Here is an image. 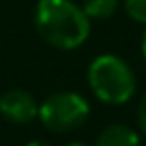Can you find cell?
I'll list each match as a JSON object with an SVG mask.
<instances>
[{"label": "cell", "instance_id": "cell-2", "mask_svg": "<svg viewBox=\"0 0 146 146\" xmlns=\"http://www.w3.org/2000/svg\"><path fill=\"white\" fill-rule=\"evenodd\" d=\"M92 94L110 106H122L136 94V74L132 66L116 54L96 56L86 72Z\"/></svg>", "mask_w": 146, "mask_h": 146}, {"label": "cell", "instance_id": "cell-5", "mask_svg": "<svg viewBox=\"0 0 146 146\" xmlns=\"http://www.w3.org/2000/svg\"><path fill=\"white\" fill-rule=\"evenodd\" d=\"M94 146H140V134L128 124H108L96 136Z\"/></svg>", "mask_w": 146, "mask_h": 146}, {"label": "cell", "instance_id": "cell-10", "mask_svg": "<svg viewBox=\"0 0 146 146\" xmlns=\"http://www.w3.org/2000/svg\"><path fill=\"white\" fill-rule=\"evenodd\" d=\"M26 146H50V142H46V140H30Z\"/></svg>", "mask_w": 146, "mask_h": 146}, {"label": "cell", "instance_id": "cell-9", "mask_svg": "<svg viewBox=\"0 0 146 146\" xmlns=\"http://www.w3.org/2000/svg\"><path fill=\"white\" fill-rule=\"evenodd\" d=\"M140 50H142V56L146 60V26H144V32H142V42H140Z\"/></svg>", "mask_w": 146, "mask_h": 146}, {"label": "cell", "instance_id": "cell-1", "mask_svg": "<svg viewBox=\"0 0 146 146\" xmlns=\"http://www.w3.org/2000/svg\"><path fill=\"white\" fill-rule=\"evenodd\" d=\"M90 18L72 0H38L34 26L40 38L58 50H76L90 36Z\"/></svg>", "mask_w": 146, "mask_h": 146}, {"label": "cell", "instance_id": "cell-11", "mask_svg": "<svg viewBox=\"0 0 146 146\" xmlns=\"http://www.w3.org/2000/svg\"><path fill=\"white\" fill-rule=\"evenodd\" d=\"M64 146H88V144H84V142H68Z\"/></svg>", "mask_w": 146, "mask_h": 146}, {"label": "cell", "instance_id": "cell-7", "mask_svg": "<svg viewBox=\"0 0 146 146\" xmlns=\"http://www.w3.org/2000/svg\"><path fill=\"white\" fill-rule=\"evenodd\" d=\"M122 6L130 20L146 26V0H124Z\"/></svg>", "mask_w": 146, "mask_h": 146}, {"label": "cell", "instance_id": "cell-8", "mask_svg": "<svg viewBox=\"0 0 146 146\" xmlns=\"http://www.w3.org/2000/svg\"><path fill=\"white\" fill-rule=\"evenodd\" d=\"M136 122H138L140 132L146 136V90L140 96V102H138V108H136Z\"/></svg>", "mask_w": 146, "mask_h": 146}, {"label": "cell", "instance_id": "cell-6", "mask_svg": "<svg viewBox=\"0 0 146 146\" xmlns=\"http://www.w3.org/2000/svg\"><path fill=\"white\" fill-rule=\"evenodd\" d=\"M120 0H84L82 10L90 20H106L116 14Z\"/></svg>", "mask_w": 146, "mask_h": 146}, {"label": "cell", "instance_id": "cell-4", "mask_svg": "<svg viewBox=\"0 0 146 146\" xmlns=\"http://www.w3.org/2000/svg\"><path fill=\"white\" fill-rule=\"evenodd\" d=\"M0 116L10 124H30L38 118V102L24 88H10L0 94Z\"/></svg>", "mask_w": 146, "mask_h": 146}, {"label": "cell", "instance_id": "cell-3", "mask_svg": "<svg viewBox=\"0 0 146 146\" xmlns=\"http://www.w3.org/2000/svg\"><path fill=\"white\" fill-rule=\"evenodd\" d=\"M90 116L88 100L72 90H62L46 96L38 104V120L52 134H68L86 124Z\"/></svg>", "mask_w": 146, "mask_h": 146}]
</instances>
